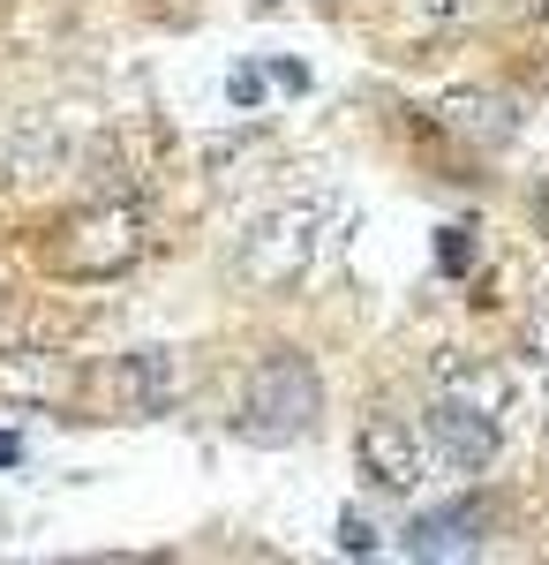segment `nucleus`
<instances>
[{"instance_id":"20e7f679","label":"nucleus","mask_w":549,"mask_h":565,"mask_svg":"<svg viewBox=\"0 0 549 565\" xmlns=\"http://www.w3.org/2000/svg\"><path fill=\"white\" fill-rule=\"evenodd\" d=\"M429 430H415L407 415H369L362 423V437H354V460H362V476L377 482V490H391V498H407L415 482H422L429 468Z\"/></svg>"},{"instance_id":"f03ea898","label":"nucleus","mask_w":549,"mask_h":565,"mask_svg":"<svg viewBox=\"0 0 549 565\" xmlns=\"http://www.w3.org/2000/svg\"><path fill=\"white\" fill-rule=\"evenodd\" d=\"M143 242H151L143 212L121 204V196H98L90 212L68 218V234L53 242V264H61L68 279H114V271H128V264L143 257Z\"/></svg>"},{"instance_id":"7ed1b4c3","label":"nucleus","mask_w":549,"mask_h":565,"mask_svg":"<svg viewBox=\"0 0 549 565\" xmlns=\"http://www.w3.org/2000/svg\"><path fill=\"white\" fill-rule=\"evenodd\" d=\"M324 218H332V196H301V204H279L249 234L241 249V279L249 287H294L301 271L316 264V242H324Z\"/></svg>"},{"instance_id":"4468645a","label":"nucleus","mask_w":549,"mask_h":565,"mask_svg":"<svg viewBox=\"0 0 549 565\" xmlns=\"http://www.w3.org/2000/svg\"><path fill=\"white\" fill-rule=\"evenodd\" d=\"M15 460H23V437H8V430H0V468H15Z\"/></svg>"},{"instance_id":"1a4fd4ad","label":"nucleus","mask_w":549,"mask_h":565,"mask_svg":"<svg viewBox=\"0 0 549 565\" xmlns=\"http://www.w3.org/2000/svg\"><path fill=\"white\" fill-rule=\"evenodd\" d=\"M226 98H234V114H256L263 106V68H234L226 76Z\"/></svg>"},{"instance_id":"0eeeda50","label":"nucleus","mask_w":549,"mask_h":565,"mask_svg":"<svg viewBox=\"0 0 549 565\" xmlns=\"http://www.w3.org/2000/svg\"><path fill=\"white\" fill-rule=\"evenodd\" d=\"M114 392H121V407H136V415H159L173 392H181V362L166 348H136V354H121Z\"/></svg>"},{"instance_id":"39448f33","label":"nucleus","mask_w":549,"mask_h":565,"mask_svg":"<svg viewBox=\"0 0 549 565\" xmlns=\"http://www.w3.org/2000/svg\"><path fill=\"white\" fill-rule=\"evenodd\" d=\"M422 430H429V445H437V460L460 468V476H482L489 452H497V415L474 407V399H429Z\"/></svg>"},{"instance_id":"f257e3e1","label":"nucleus","mask_w":549,"mask_h":565,"mask_svg":"<svg viewBox=\"0 0 549 565\" xmlns=\"http://www.w3.org/2000/svg\"><path fill=\"white\" fill-rule=\"evenodd\" d=\"M316 415H324V377H316V362L294 354V348H271L249 377H241V415H234V430L249 437V445H294V437L316 430Z\"/></svg>"},{"instance_id":"6e6552de","label":"nucleus","mask_w":549,"mask_h":565,"mask_svg":"<svg viewBox=\"0 0 549 565\" xmlns=\"http://www.w3.org/2000/svg\"><path fill=\"white\" fill-rule=\"evenodd\" d=\"M444 114H452V129H466V136H489V143H505L519 121H512V98L505 90H452L444 98Z\"/></svg>"},{"instance_id":"9d476101","label":"nucleus","mask_w":549,"mask_h":565,"mask_svg":"<svg viewBox=\"0 0 549 565\" xmlns=\"http://www.w3.org/2000/svg\"><path fill=\"white\" fill-rule=\"evenodd\" d=\"M338 551H346V558H369V551H377V527L362 521V513H346V521H338Z\"/></svg>"},{"instance_id":"ddd939ff","label":"nucleus","mask_w":549,"mask_h":565,"mask_svg":"<svg viewBox=\"0 0 549 565\" xmlns=\"http://www.w3.org/2000/svg\"><path fill=\"white\" fill-rule=\"evenodd\" d=\"M271 76H279V84H287V90H309V68H301V61H279Z\"/></svg>"},{"instance_id":"f8f14e48","label":"nucleus","mask_w":549,"mask_h":565,"mask_svg":"<svg viewBox=\"0 0 549 565\" xmlns=\"http://www.w3.org/2000/svg\"><path fill=\"white\" fill-rule=\"evenodd\" d=\"M437 257H444V271H460V264H466V242H460V226L444 234V249H437Z\"/></svg>"},{"instance_id":"423d86ee","label":"nucleus","mask_w":549,"mask_h":565,"mask_svg":"<svg viewBox=\"0 0 549 565\" xmlns=\"http://www.w3.org/2000/svg\"><path fill=\"white\" fill-rule=\"evenodd\" d=\"M489 543V505L482 498H452V505H429L407 527V558H474Z\"/></svg>"},{"instance_id":"2eb2a0df","label":"nucleus","mask_w":549,"mask_h":565,"mask_svg":"<svg viewBox=\"0 0 549 565\" xmlns=\"http://www.w3.org/2000/svg\"><path fill=\"white\" fill-rule=\"evenodd\" d=\"M542 234H549V196H542Z\"/></svg>"},{"instance_id":"9b49d317","label":"nucleus","mask_w":549,"mask_h":565,"mask_svg":"<svg viewBox=\"0 0 549 565\" xmlns=\"http://www.w3.org/2000/svg\"><path fill=\"white\" fill-rule=\"evenodd\" d=\"M415 8H422V23H452L466 0H415Z\"/></svg>"}]
</instances>
